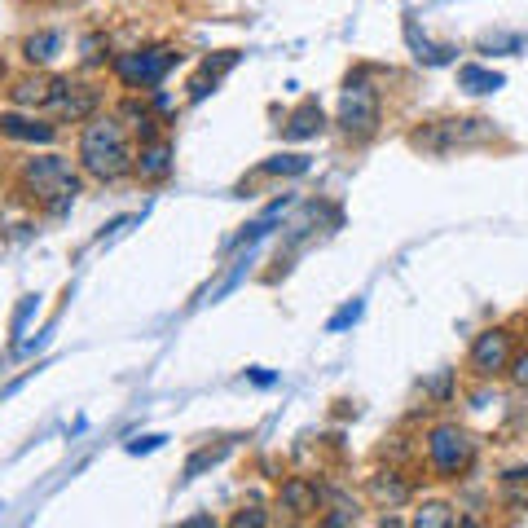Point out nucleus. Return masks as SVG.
<instances>
[{
    "label": "nucleus",
    "mask_w": 528,
    "mask_h": 528,
    "mask_svg": "<svg viewBox=\"0 0 528 528\" xmlns=\"http://www.w3.org/2000/svg\"><path fill=\"white\" fill-rule=\"evenodd\" d=\"M132 141L119 115H93L80 132V168L93 181H119L132 172Z\"/></svg>",
    "instance_id": "1"
},
{
    "label": "nucleus",
    "mask_w": 528,
    "mask_h": 528,
    "mask_svg": "<svg viewBox=\"0 0 528 528\" xmlns=\"http://www.w3.org/2000/svg\"><path fill=\"white\" fill-rule=\"evenodd\" d=\"M18 190L27 198L31 207H40V212H66V207L75 203V194H80V172H75L71 159H62V154H40V159H27L18 172Z\"/></svg>",
    "instance_id": "2"
},
{
    "label": "nucleus",
    "mask_w": 528,
    "mask_h": 528,
    "mask_svg": "<svg viewBox=\"0 0 528 528\" xmlns=\"http://www.w3.org/2000/svg\"><path fill=\"white\" fill-rule=\"evenodd\" d=\"M498 137L493 119L484 115H445V119H427L423 128L410 132V146L423 154H454V150H471V146H489Z\"/></svg>",
    "instance_id": "3"
},
{
    "label": "nucleus",
    "mask_w": 528,
    "mask_h": 528,
    "mask_svg": "<svg viewBox=\"0 0 528 528\" xmlns=\"http://www.w3.org/2000/svg\"><path fill=\"white\" fill-rule=\"evenodd\" d=\"M427 462L440 480H458L476 467V436L462 432L458 423H440L427 432Z\"/></svg>",
    "instance_id": "4"
},
{
    "label": "nucleus",
    "mask_w": 528,
    "mask_h": 528,
    "mask_svg": "<svg viewBox=\"0 0 528 528\" xmlns=\"http://www.w3.org/2000/svg\"><path fill=\"white\" fill-rule=\"evenodd\" d=\"M383 124V102L379 88H370L366 80H348L344 97H339V128L348 141H370Z\"/></svg>",
    "instance_id": "5"
},
{
    "label": "nucleus",
    "mask_w": 528,
    "mask_h": 528,
    "mask_svg": "<svg viewBox=\"0 0 528 528\" xmlns=\"http://www.w3.org/2000/svg\"><path fill=\"white\" fill-rule=\"evenodd\" d=\"M176 62H181V53H176L172 44H150V49L115 58V75L128 88H154V84H163V75H168Z\"/></svg>",
    "instance_id": "6"
},
{
    "label": "nucleus",
    "mask_w": 528,
    "mask_h": 528,
    "mask_svg": "<svg viewBox=\"0 0 528 528\" xmlns=\"http://www.w3.org/2000/svg\"><path fill=\"white\" fill-rule=\"evenodd\" d=\"M511 361H515V339H511V330H502V326L484 330L476 344H471V370H476L480 379H498V374L511 370Z\"/></svg>",
    "instance_id": "7"
},
{
    "label": "nucleus",
    "mask_w": 528,
    "mask_h": 528,
    "mask_svg": "<svg viewBox=\"0 0 528 528\" xmlns=\"http://www.w3.org/2000/svg\"><path fill=\"white\" fill-rule=\"evenodd\" d=\"M62 84L66 80H58V75H27V80H18L14 88H9V102H14L18 110H44V106L58 102Z\"/></svg>",
    "instance_id": "8"
},
{
    "label": "nucleus",
    "mask_w": 528,
    "mask_h": 528,
    "mask_svg": "<svg viewBox=\"0 0 528 528\" xmlns=\"http://www.w3.org/2000/svg\"><path fill=\"white\" fill-rule=\"evenodd\" d=\"M278 506L291 515V520H313V515L322 511V489H317L313 480H304V476H291L278 493Z\"/></svg>",
    "instance_id": "9"
},
{
    "label": "nucleus",
    "mask_w": 528,
    "mask_h": 528,
    "mask_svg": "<svg viewBox=\"0 0 528 528\" xmlns=\"http://www.w3.org/2000/svg\"><path fill=\"white\" fill-rule=\"evenodd\" d=\"M53 110H58L66 124H84V119H93V110H97V88L66 80L62 93H58V102H53Z\"/></svg>",
    "instance_id": "10"
},
{
    "label": "nucleus",
    "mask_w": 528,
    "mask_h": 528,
    "mask_svg": "<svg viewBox=\"0 0 528 528\" xmlns=\"http://www.w3.org/2000/svg\"><path fill=\"white\" fill-rule=\"evenodd\" d=\"M326 128V115H322V106L308 97V102H300L291 110V119H286V128H282V137L286 141H308V137H317V132Z\"/></svg>",
    "instance_id": "11"
},
{
    "label": "nucleus",
    "mask_w": 528,
    "mask_h": 528,
    "mask_svg": "<svg viewBox=\"0 0 528 528\" xmlns=\"http://www.w3.org/2000/svg\"><path fill=\"white\" fill-rule=\"evenodd\" d=\"M137 168L141 181H163V176L172 172V146L168 141H159V137H150L146 146H141V159L132 163Z\"/></svg>",
    "instance_id": "12"
},
{
    "label": "nucleus",
    "mask_w": 528,
    "mask_h": 528,
    "mask_svg": "<svg viewBox=\"0 0 528 528\" xmlns=\"http://www.w3.org/2000/svg\"><path fill=\"white\" fill-rule=\"evenodd\" d=\"M0 137H9V141H40V146H49V141L58 137V128L40 124V119H27V115H0Z\"/></svg>",
    "instance_id": "13"
},
{
    "label": "nucleus",
    "mask_w": 528,
    "mask_h": 528,
    "mask_svg": "<svg viewBox=\"0 0 528 528\" xmlns=\"http://www.w3.org/2000/svg\"><path fill=\"white\" fill-rule=\"evenodd\" d=\"M410 484H405L396 471H379V476H370V498L379 506H405L410 502Z\"/></svg>",
    "instance_id": "14"
},
{
    "label": "nucleus",
    "mask_w": 528,
    "mask_h": 528,
    "mask_svg": "<svg viewBox=\"0 0 528 528\" xmlns=\"http://www.w3.org/2000/svg\"><path fill=\"white\" fill-rule=\"evenodd\" d=\"M498 493L511 511H528V467H515L498 480Z\"/></svg>",
    "instance_id": "15"
},
{
    "label": "nucleus",
    "mask_w": 528,
    "mask_h": 528,
    "mask_svg": "<svg viewBox=\"0 0 528 528\" xmlns=\"http://www.w3.org/2000/svg\"><path fill=\"white\" fill-rule=\"evenodd\" d=\"M458 84L467 88V93H498L506 80L498 71H484V66H458Z\"/></svg>",
    "instance_id": "16"
},
{
    "label": "nucleus",
    "mask_w": 528,
    "mask_h": 528,
    "mask_svg": "<svg viewBox=\"0 0 528 528\" xmlns=\"http://www.w3.org/2000/svg\"><path fill=\"white\" fill-rule=\"evenodd\" d=\"M58 44H62L58 31H40V36H31L27 44H22V53H27L31 66H44V62L53 58V53H58Z\"/></svg>",
    "instance_id": "17"
},
{
    "label": "nucleus",
    "mask_w": 528,
    "mask_h": 528,
    "mask_svg": "<svg viewBox=\"0 0 528 528\" xmlns=\"http://www.w3.org/2000/svg\"><path fill=\"white\" fill-rule=\"evenodd\" d=\"M414 524H418V528H445V524H454V506H449V502H427V506H418Z\"/></svg>",
    "instance_id": "18"
},
{
    "label": "nucleus",
    "mask_w": 528,
    "mask_h": 528,
    "mask_svg": "<svg viewBox=\"0 0 528 528\" xmlns=\"http://www.w3.org/2000/svg\"><path fill=\"white\" fill-rule=\"evenodd\" d=\"M264 172H286V176H304V172H308V159H304V154H273V159L264 163Z\"/></svg>",
    "instance_id": "19"
},
{
    "label": "nucleus",
    "mask_w": 528,
    "mask_h": 528,
    "mask_svg": "<svg viewBox=\"0 0 528 528\" xmlns=\"http://www.w3.org/2000/svg\"><path fill=\"white\" fill-rule=\"evenodd\" d=\"M225 449H229V445H220V449H203V454H194V458H190V467H185V476H198V471H203L207 462L225 458Z\"/></svg>",
    "instance_id": "20"
},
{
    "label": "nucleus",
    "mask_w": 528,
    "mask_h": 528,
    "mask_svg": "<svg viewBox=\"0 0 528 528\" xmlns=\"http://www.w3.org/2000/svg\"><path fill=\"white\" fill-rule=\"evenodd\" d=\"M506 374H511L515 388H524V392H528V352H520V357L511 361V370H506Z\"/></svg>",
    "instance_id": "21"
},
{
    "label": "nucleus",
    "mask_w": 528,
    "mask_h": 528,
    "mask_svg": "<svg viewBox=\"0 0 528 528\" xmlns=\"http://www.w3.org/2000/svg\"><path fill=\"white\" fill-rule=\"evenodd\" d=\"M229 524H234V528H247V524H251V528H260V524H264V511H256V506L247 511V506H242V511H238Z\"/></svg>",
    "instance_id": "22"
},
{
    "label": "nucleus",
    "mask_w": 528,
    "mask_h": 528,
    "mask_svg": "<svg viewBox=\"0 0 528 528\" xmlns=\"http://www.w3.org/2000/svg\"><path fill=\"white\" fill-rule=\"evenodd\" d=\"M357 317H361V304L352 300V304H348V308H344V313H339V317H330V330H344L348 322H357Z\"/></svg>",
    "instance_id": "23"
},
{
    "label": "nucleus",
    "mask_w": 528,
    "mask_h": 528,
    "mask_svg": "<svg viewBox=\"0 0 528 528\" xmlns=\"http://www.w3.org/2000/svg\"><path fill=\"white\" fill-rule=\"evenodd\" d=\"M0 84H5V62H0Z\"/></svg>",
    "instance_id": "24"
}]
</instances>
